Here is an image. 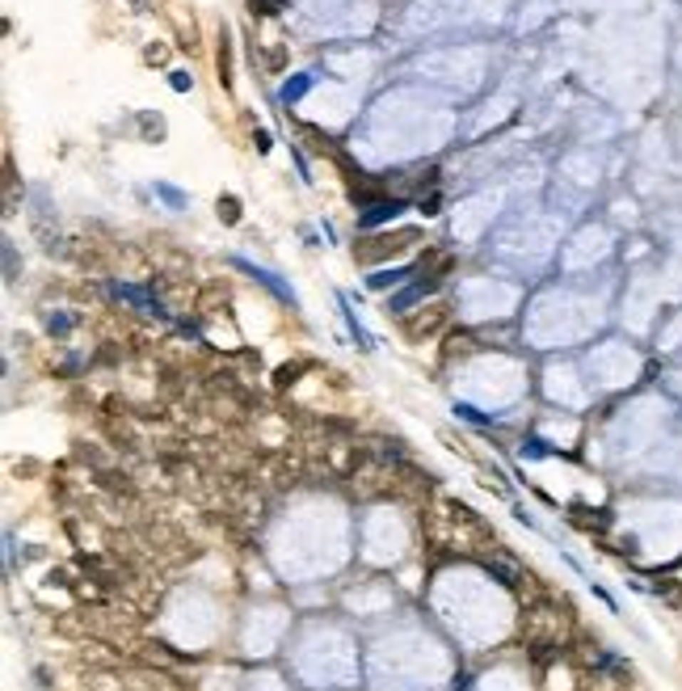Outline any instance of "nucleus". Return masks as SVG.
Listing matches in <instances>:
<instances>
[{"instance_id": "7", "label": "nucleus", "mask_w": 682, "mask_h": 691, "mask_svg": "<svg viewBox=\"0 0 682 691\" xmlns=\"http://www.w3.org/2000/svg\"><path fill=\"white\" fill-rule=\"evenodd\" d=\"M219 215H224L227 224H236V220H240V203H236L232 194H227V198H219Z\"/></svg>"}, {"instance_id": "4", "label": "nucleus", "mask_w": 682, "mask_h": 691, "mask_svg": "<svg viewBox=\"0 0 682 691\" xmlns=\"http://www.w3.org/2000/svg\"><path fill=\"white\" fill-rule=\"evenodd\" d=\"M425 291H434V282H417V287H409V291H401V295H392V304H388V312H405L409 304H417Z\"/></svg>"}, {"instance_id": "10", "label": "nucleus", "mask_w": 682, "mask_h": 691, "mask_svg": "<svg viewBox=\"0 0 682 691\" xmlns=\"http://www.w3.org/2000/svg\"><path fill=\"white\" fill-rule=\"evenodd\" d=\"M169 85H173L177 93H185V89H190V76H185V72H173V81H169Z\"/></svg>"}, {"instance_id": "9", "label": "nucleus", "mask_w": 682, "mask_h": 691, "mask_svg": "<svg viewBox=\"0 0 682 691\" xmlns=\"http://www.w3.org/2000/svg\"><path fill=\"white\" fill-rule=\"evenodd\" d=\"M282 0H253V13H278Z\"/></svg>"}, {"instance_id": "11", "label": "nucleus", "mask_w": 682, "mask_h": 691, "mask_svg": "<svg viewBox=\"0 0 682 691\" xmlns=\"http://www.w3.org/2000/svg\"><path fill=\"white\" fill-rule=\"evenodd\" d=\"M253 143H257V152H270V131H257Z\"/></svg>"}, {"instance_id": "3", "label": "nucleus", "mask_w": 682, "mask_h": 691, "mask_svg": "<svg viewBox=\"0 0 682 691\" xmlns=\"http://www.w3.org/2000/svg\"><path fill=\"white\" fill-rule=\"evenodd\" d=\"M401 211H405V198H392V203H375L371 211H363V220H358V224H363V228H379V224L396 220Z\"/></svg>"}, {"instance_id": "1", "label": "nucleus", "mask_w": 682, "mask_h": 691, "mask_svg": "<svg viewBox=\"0 0 682 691\" xmlns=\"http://www.w3.org/2000/svg\"><path fill=\"white\" fill-rule=\"evenodd\" d=\"M114 295L118 300H127V304H135L139 312H152V317H165V308H160V300H152L148 291H139V287H127V282H114Z\"/></svg>"}, {"instance_id": "5", "label": "nucleus", "mask_w": 682, "mask_h": 691, "mask_svg": "<svg viewBox=\"0 0 682 691\" xmlns=\"http://www.w3.org/2000/svg\"><path fill=\"white\" fill-rule=\"evenodd\" d=\"M308 89H312V76H308V72H299V76H291V81H286V85L278 89V97H282V101L291 106V101H299V97H304Z\"/></svg>"}, {"instance_id": "8", "label": "nucleus", "mask_w": 682, "mask_h": 691, "mask_svg": "<svg viewBox=\"0 0 682 691\" xmlns=\"http://www.w3.org/2000/svg\"><path fill=\"white\" fill-rule=\"evenodd\" d=\"M156 194H160V198H169L173 207H182V203H185V194H182V190H173V185H156Z\"/></svg>"}, {"instance_id": "6", "label": "nucleus", "mask_w": 682, "mask_h": 691, "mask_svg": "<svg viewBox=\"0 0 682 691\" xmlns=\"http://www.w3.org/2000/svg\"><path fill=\"white\" fill-rule=\"evenodd\" d=\"M413 270L409 266H396V270H379V275H371L366 282H371V291H383V287H396L401 278H409Z\"/></svg>"}, {"instance_id": "2", "label": "nucleus", "mask_w": 682, "mask_h": 691, "mask_svg": "<svg viewBox=\"0 0 682 691\" xmlns=\"http://www.w3.org/2000/svg\"><path fill=\"white\" fill-rule=\"evenodd\" d=\"M236 266H240L244 275H253V278H257V282H262V287H270V291H274V295H278V300H282V304H295V295H291V287H282V282H278V275H270V270H262V266H253V262H236Z\"/></svg>"}]
</instances>
